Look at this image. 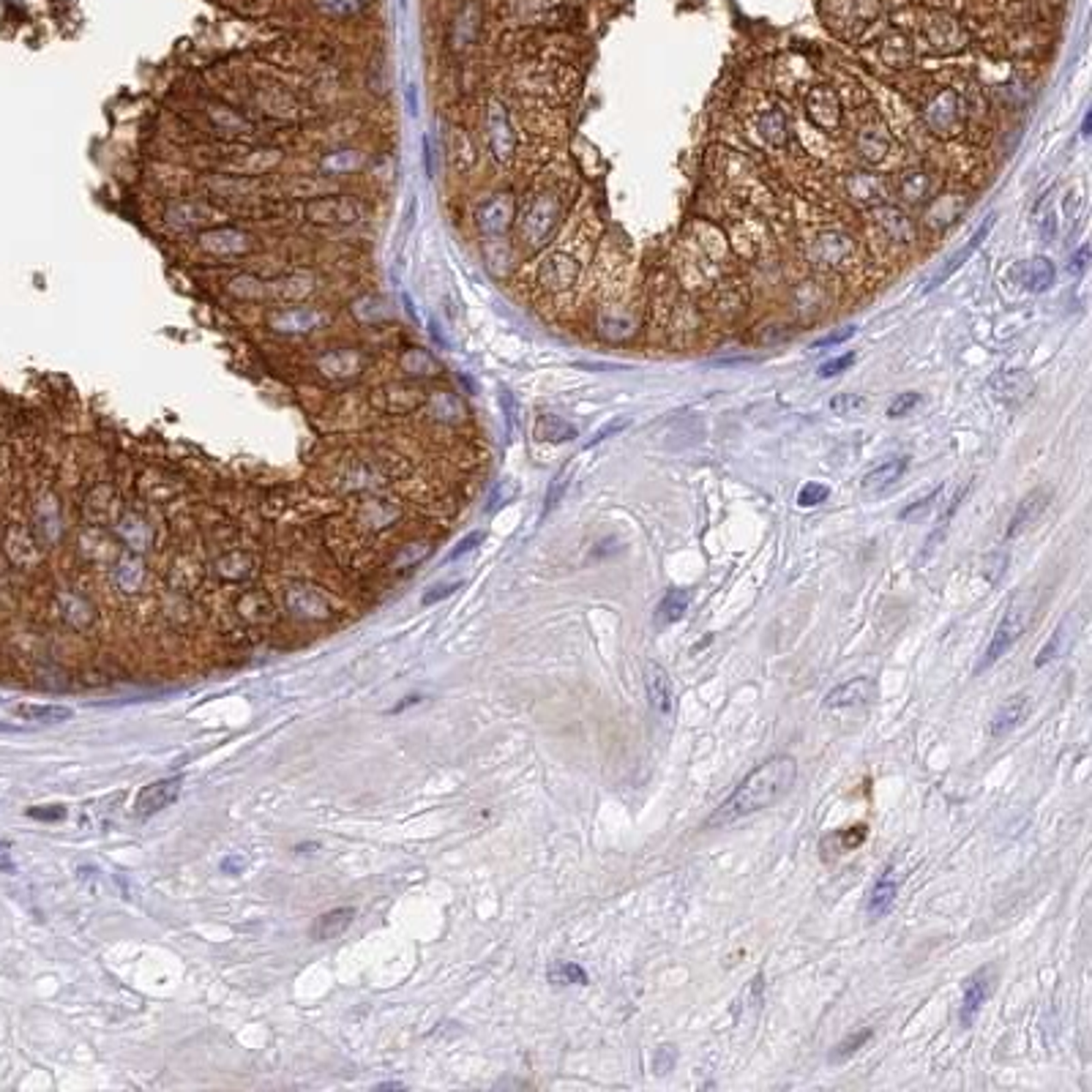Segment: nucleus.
Masks as SVG:
<instances>
[{
    "label": "nucleus",
    "instance_id": "f3484780",
    "mask_svg": "<svg viewBox=\"0 0 1092 1092\" xmlns=\"http://www.w3.org/2000/svg\"><path fill=\"white\" fill-rule=\"evenodd\" d=\"M994 221H997V214H989V216H986V221H983L980 227L975 230V235H972L969 241H967L959 251H953V257L945 262V268H942V271H937V276H934L929 284H926V293H932L934 287H939V284H945V281H948L956 271H959V268L969 260V254L975 251V249L986 241V235H989V230L994 227Z\"/></svg>",
    "mask_w": 1092,
    "mask_h": 1092
},
{
    "label": "nucleus",
    "instance_id": "bf43d9fd",
    "mask_svg": "<svg viewBox=\"0 0 1092 1092\" xmlns=\"http://www.w3.org/2000/svg\"><path fill=\"white\" fill-rule=\"evenodd\" d=\"M407 110H410V115L415 118L418 115V87L415 85H407Z\"/></svg>",
    "mask_w": 1092,
    "mask_h": 1092
},
{
    "label": "nucleus",
    "instance_id": "a18cd8bd",
    "mask_svg": "<svg viewBox=\"0 0 1092 1092\" xmlns=\"http://www.w3.org/2000/svg\"><path fill=\"white\" fill-rule=\"evenodd\" d=\"M855 336V325H847V328H839V331H833V334H828V336H822V339H817L814 344H811V350H822V347H836V344H842V341H847V339H852Z\"/></svg>",
    "mask_w": 1092,
    "mask_h": 1092
},
{
    "label": "nucleus",
    "instance_id": "3c124183",
    "mask_svg": "<svg viewBox=\"0 0 1092 1092\" xmlns=\"http://www.w3.org/2000/svg\"><path fill=\"white\" fill-rule=\"evenodd\" d=\"M675 1049H672V1046H661V1049H658V1054H655V1062H653V1068H655V1073H667L672 1065H675Z\"/></svg>",
    "mask_w": 1092,
    "mask_h": 1092
},
{
    "label": "nucleus",
    "instance_id": "a878e982",
    "mask_svg": "<svg viewBox=\"0 0 1092 1092\" xmlns=\"http://www.w3.org/2000/svg\"><path fill=\"white\" fill-rule=\"evenodd\" d=\"M929 39L942 52H953L964 44V31L959 27V22H953L950 17H937L934 25L929 27Z\"/></svg>",
    "mask_w": 1092,
    "mask_h": 1092
},
{
    "label": "nucleus",
    "instance_id": "49530a36",
    "mask_svg": "<svg viewBox=\"0 0 1092 1092\" xmlns=\"http://www.w3.org/2000/svg\"><path fill=\"white\" fill-rule=\"evenodd\" d=\"M481 541H484V530H475V533L465 535V538H462V541L456 544V549L451 552V555H448V560H459V558H465L468 552H473L475 546H481Z\"/></svg>",
    "mask_w": 1092,
    "mask_h": 1092
},
{
    "label": "nucleus",
    "instance_id": "dca6fc26",
    "mask_svg": "<svg viewBox=\"0 0 1092 1092\" xmlns=\"http://www.w3.org/2000/svg\"><path fill=\"white\" fill-rule=\"evenodd\" d=\"M645 688L650 708L661 715H672V710H675V685H672L669 672L661 664L645 667Z\"/></svg>",
    "mask_w": 1092,
    "mask_h": 1092
},
{
    "label": "nucleus",
    "instance_id": "4d7b16f0",
    "mask_svg": "<svg viewBox=\"0 0 1092 1092\" xmlns=\"http://www.w3.org/2000/svg\"><path fill=\"white\" fill-rule=\"evenodd\" d=\"M1087 260H1089V249H1087V246H1082V249H1079V254H1076L1073 262H1071L1068 268H1071L1073 274H1082V271H1084V265H1087Z\"/></svg>",
    "mask_w": 1092,
    "mask_h": 1092
},
{
    "label": "nucleus",
    "instance_id": "2eb2a0df",
    "mask_svg": "<svg viewBox=\"0 0 1092 1092\" xmlns=\"http://www.w3.org/2000/svg\"><path fill=\"white\" fill-rule=\"evenodd\" d=\"M579 271H582L579 260H574L571 254L558 251L541 265V284L549 293H563L568 287H574Z\"/></svg>",
    "mask_w": 1092,
    "mask_h": 1092
},
{
    "label": "nucleus",
    "instance_id": "423d86ee",
    "mask_svg": "<svg viewBox=\"0 0 1092 1092\" xmlns=\"http://www.w3.org/2000/svg\"><path fill=\"white\" fill-rule=\"evenodd\" d=\"M805 112L819 129H836L842 124V101L830 85H814L805 94Z\"/></svg>",
    "mask_w": 1092,
    "mask_h": 1092
},
{
    "label": "nucleus",
    "instance_id": "5701e85b",
    "mask_svg": "<svg viewBox=\"0 0 1092 1092\" xmlns=\"http://www.w3.org/2000/svg\"><path fill=\"white\" fill-rule=\"evenodd\" d=\"M866 836H869V828H866V825L844 828V830H836V833L825 836V839H822V844H819L822 858H825V860L828 858H839V855H844V852L858 849L866 842Z\"/></svg>",
    "mask_w": 1092,
    "mask_h": 1092
},
{
    "label": "nucleus",
    "instance_id": "6e6d98bb",
    "mask_svg": "<svg viewBox=\"0 0 1092 1092\" xmlns=\"http://www.w3.org/2000/svg\"><path fill=\"white\" fill-rule=\"evenodd\" d=\"M244 866H246V858H241V855H230V858H224L221 860V872L224 874H238V872H244Z\"/></svg>",
    "mask_w": 1092,
    "mask_h": 1092
},
{
    "label": "nucleus",
    "instance_id": "58836bf2",
    "mask_svg": "<svg viewBox=\"0 0 1092 1092\" xmlns=\"http://www.w3.org/2000/svg\"><path fill=\"white\" fill-rule=\"evenodd\" d=\"M828 498H830V486L817 484V481H809V484H805V486L798 492V505H803V508H814V505H819V503H825Z\"/></svg>",
    "mask_w": 1092,
    "mask_h": 1092
},
{
    "label": "nucleus",
    "instance_id": "72a5a7b5",
    "mask_svg": "<svg viewBox=\"0 0 1092 1092\" xmlns=\"http://www.w3.org/2000/svg\"><path fill=\"white\" fill-rule=\"evenodd\" d=\"M950 200H953V194H945V197H939L929 211H926V224H929V227H934V230H942V227H948V224L959 216V211H962V200L959 202H953V208H948L950 205Z\"/></svg>",
    "mask_w": 1092,
    "mask_h": 1092
},
{
    "label": "nucleus",
    "instance_id": "6ab92c4d",
    "mask_svg": "<svg viewBox=\"0 0 1092 1092\" xmlns=\"http://www.w3.org/2000/svg\"><path fill=\"white\" fill-rule=\"evenodd\" d=\"M872 214H874V221L888 232V238H893V241H899V244L915 241V221H912L904 211H899V208L877 205Z\"/></svg>",
    "mask_w": 1092,
    "mask_h": 1092
},
{
    "label": "nucleus",
    "instance_id": "052dcab7",
    "mask_svg": "<svg viewBox=\"0 0 1092 1092\" xmlns=\"http://www.w3.org/2000/svg\"><path fill=\"white\" fill-rule=\"evenodd\" d=\"M401 306H405V311H410V320H413V323H418V311H415V306H413V298H410V295H401Z\"/></svg>",
    "mask_w": 1092,
    "mask_h": 1092
},
{
    "label": "nucleus",
    "instance_id": "5fc2aeb1",
    "mask_svg": "<svg viewBox=\"0 0 1092 1092\" xmlns=\"http://www.w3.org/2000/svg\"><path fill=\"white\" fill-rule=\"evenodd\" d=\"M0 872H6V874L17 872V866H14V860H11V844L9 842H0Z\"/></svg>",
    "mask_w": 1092,
    "mask_h": 1092
},
{
    "label": "nucleus",
    "instance_id": "680f3d73",
    "mask_svg": "<svg viewBox=\"0 0 1092 1092\" xmlns=\"http://www.w3.org/2000/svg\"><path fill=\"white\" fill-rule=\"evenodd\" d=\"M415 702H421V697H410L407 702H401V705H396V708H394V713H399V710H405V708L415 705Z\"/></svg>",
    "mask_w": 1092,
    "mask_h": 1092
},
{
    "label": "nucleus",
    "instance_id": "2f4dec72",
    "mask_svg": "<svg viewBox=\"0 0 1092 1092\" xmlns=\"http://www.w3.org/2000/svg\"><path fill=\"white\" fill-rule=\"evenodd\" d=\"M546 978L555 986H588V972L576 962H555L546 969Z\"/></svg>",
    "mask_w": 1092,
    "mask_h": 1092
},
{
    "label": "nucleus",
    "instance_id": "f257e3e1",
    "mask_svg": "<svg viewBox=\"0 0 1092 1092\" xmlns=\"http://www.w3.org/2000/svg\"><path fill=\"white\" fill-rule=\"evenodd\" d=\"M795 779H798V762L789 754H775L765 762H759L735 787V792L708 817L705 828H727L732 822L770 809L773 803H779L787 792L795 787Z\"/></svg>",
    "mask_w": 1092,
    "mask_h": 1092
},
{
    "label": "nucleus",
    "instance_id": "ea45409f",
    "mask_svg": "<svg viewBox=\"0 0 1092 1092\" xmlns=\"http://www.w3.org/2000/svg\"><path fill=\"white\" fill-rule=\"evenodd\" d=\"M568 481H571V470H563L555 481L549 484V492H546V503H544V516L546 514H552V508H555L560 500H563V495H565V489H568Z\"/></svg>",
    "mask_w": 1092,
    "mask_h": 1092
},
{
    "label": "nucleus",
    "instance_id": "9d476101",
    "mask_svg": "<svg viewBox=\"0 0 1092 1092\" xmlns=\"http://www.w3.org/2000/svg\"><path fill=\"white\" fill-rule=\"evenodd\" d=\"M992 980H994V969L986 967V969H978L975 975H969V980L964 983V997H962V1011H959L962 1027H972V1022H975L983 1002L992 994Z\"/></svg>",
    "mask_w": 1092,
    "mask_h": 1092
},
{
    "label": "nucleus",
    "instance_id": "de8ad7c7",
    "mask_svg": "<svg viewBox=\"0 0 1092 1092\" xmlns=\"http://www.w3.org/2000/svg\"><path fill=\"white\" fill-rule=\"evenodd\" d=\"M27 817L41 822H57L66 817V809L63 805H33V809H27Z\"/></svg>",
    "mask_w": 1092,
    "mask_h": 1092
},
{
    "label": "nucleus",
    "instance_id": "8fccbe9b",
    "mask_svg": "<svg viewBox=\"0 0 1092 1092\" xmlns=\"http://www.w3.org/2000/svg\"><path fill=\"white\" fill-rule=\"evenodd\" d=\"M426 555H429V546H426V544H415V546H410V549L401 552L399 560H396V565H399V568H401V565H407V568H410V565H418V563H421Z\"/></svg>",
    "mask_w": 1092,
    "mask_h": 1092
},
{
    "label": "nucleus",
    "instance_id": "6e6552de",
    "mask_svg": "<svg viewBox=\"0 0 1092 1092\" xmlns=\"http://www.w3.org/2000/svg\"><path fill=\"white\" fill-rule=\"evenodd\" d=\"M514 216H516L514 194L503 191V194H495L489 202L481 205V211H478V227H481L484 235H503L508 227H511Z\"/></svg>",
    "mask_w": 1092,
    "mask_h": 1092
},
{
    "label": "nucleus",
    "instance_id": "e2e57ef3",
    "mask_svg": "<svg viewBox=\"0 0 1092 1092\" xmlns=\"http://www.w3.org/2000/svg\"><path fill=\"white\" fill-rule=\"evenodd\" d=\"M1089 121H1092V115L1087 112V118H1084V134H1089Z\"/></svg>",
    "mask_w": 1092,
    "mask_h": 1092
},
{
    "label": "nucleus",
    "instance_id": "7ed1b4c3",
    "mask_svg": "<svg viewBox=\"0 0 1092 1092\" xmlns=\"http://www.w3.org/2000/svg\"><path fill=\"white\" fill-rule=\"evenodd\" d=\"M563 219V202L558 194H541L522 221V238L530 249H541L552 235H555L558 224Z\"/></svg>",
    "mask_w": 1092,
    "mask_h": 1092
},
{
    "label": "nucleus",
    "instance_id": "09e8293b",
    "mask_svg": "<svg viewBox=\"0 0 1092 1092\" xmlns=\"http://www.w3.org/2000/svg\"><path fill=\"white\" fill-rule=\"evenodd\" d=\"M462 588V582H454V585H437V588H431L429 593H424V598H421V604L424 606H431V604H437V601H443V598H448V595H454L456 590Z\"/></svg>",
    "mask_w": 1092,
    "mask_h": 1092
},
{
    "label": "nucleus",
    "instance_id": "79ce46f5",
    "mask_svg": "<svg viewBox=\"0 0 1092 1092\" xmlns=\"http://www.w3.org/2000/svg\"><path fill=\"white\" fill-rule=\"evenodd\" d=\"M920 405V394H902V396H896L893 401H890V407H888V415L890 418H902V415H907V413H912Z\"/></svg>",
    "mask_w": 1092,
    "mask_h": 1092
},
{
    "label": "nucleus",
    "instance_id": "f704fd0d",
    "mask_svg": "<svg viewBox=\"0 0 1092 1092\" xmlns=\"http://www.w3.org/2000/svg\"><path fill=\"white\" fill-rule=\"evenodd\" d=\"M882 57H885V63H890L896 69L909 66V61H912L909 41L904 36H888L885 44H882Z\"/></svg>",
    "mask_w": 1092,
    "mask_h": 1092
},
{
    "label": "nucleus",
    "instance_id": "a19ab883",
    "mask_svg": "<svg viewBox=\"0 0 1092 1092\" xmlns=\"http://www.w3.org/2000/svg\"><path fill=\"white\" fill-rule=\"evenodd\" d=\"M852 364H855V353L830 358V361H825V364L819 366V377H836V375H842V371H847Z\"/></svg>",
    "mask_w": 1092,
    "mask_h": 1092
},
{
    "label": "nucleus",
    "instance_id": "cd10ccee",
    "mask_svg": "<svg viewBox=\"0 0 1092 1092\" xmlns=\"http://www.w3.org/2000/svg\"><path fill=\"white\" fill-rule=\"evenodd\" d=\"M14 713L25 718V721H39V724H61L74 715L71 708L66 705H17Z\"/></svg>",
    "mask_w": 1092,
    "mask_h": 1092
},
{
    "label": "nucleus",
    "instance_id": "0eeeda50",
    "mask_svg": "<svg viewBox=\"0 0 1092 1092\" xmlns=\"http://www.w3.org/2000/svg\"><path fill=\"white\" fill-rule=\"evenodd\" d=\"M923 118L934 134L948 137V134H953L956 126H959V94L950 91V87L939 91L929 104H926Z\"/></svg>",
    "mask_w": 1092,
    "mask_h": 1092
},
{
    "label": "nucleus",
    "instance_id": "e433bc0d",
    "mask_svg": "<svg viewBox=\"0 0 1092 1092\" xmlns=\"http://www.w3.org/2000/svg\"><path fill=\"white\" fill-rule=\"evenodd\" d=\"M1065 636H1068V620H1062L1059 628L1052 634V639L1041 648V653L1035 658V667H1046L1049 661H1054V658L1062 653V648H1065Z\"/></svg>",
    "mask_w": 1092,
    "mask_h": 1092
},
{
    "label": "nucleus",
    "instance_id": "864d4df0",
    "mask_svg": "<svg viewBox=\"0 0 1092 1092\" xmlns=\"http://www.w3.org/2000/svg\"><path fill=\"white\" fill-rule=\"evenodd\" d=\"M323 6L334 14H350V11H355L358 0H323Z\"/></svg>",
    "mask_w": 1092,
    "mask_h": 1092
},
{
    "label": "nucleus",
    "instance_id": "4468645a",
    "mask_svg": "<svg viewBox=\"0 0 1092 1092\" xmlns=\"http://www.w3.org/2000/svg\"><path fill=\"white\" fill-rule=\"evenodd\" d=\"M486 124H489V145H492V154L498 156V161H508V159H511V154H514L516 140H514V129H511V124H508V112H505V107H503L500 101H492V104H489Z\"/></svg>",
    "mask_w": 1092,
    "mask_h": 1092
},
{
    "label": "nucleus",
    "instance_id": "393cba45",
    "mask_svg": "<svg viewBox=\"0 0 1092 1092\" xmlns=\"http://www.w3.org/2000/svg\"><path fill=\"white\" fill-rule=\"evenodd\" d=\"M888 148H890L888 134L882 131V126L874 124V121L858 134V154L866 161H869V164H877V161L885 159L888 156Z\"/></svg>",
    "mask_w": 1092,
    "mask_h": 1092
},
{
    "label": "nucleus",
    "instance_id": "473e14b6",
    "mask_svg": "<svg viewBox=\"0 0 1092 1092\" xmlns=\"http://www.w3.org/2000/svg\"><path fill=\"white\" fill-rule=\"evenodd\" d=\"M932 191H934V186H932V178L926 175V172H909L904 181H902V197L907 200V202H912V205H918V202H923V200H929L932 197Z\"/></svg>",
    "mask_w": 1092,
    "mask_h": 1092
},
{
    "label": "nucleus",
    "instance_id": "c9c22d12",
    "mask_svg": "<svg viewBox=\"0 0 1092 1092\" xmlns=\"http://www.w3.org/2000/svg\"><path fill=\"white\" fill-rule=\"evenodd\" d=\"M872 1035H874V1029L872 1027H866V1029H860V1032H855V1035H849V1038H844L839 1046H836L833 1049V1054H830V1062H844V1059H849L852 1054H855L860 1046H866L872 1041Z\"/></svg>",
    "mask_w": 1092,
    "mask_h": 1092
},
{
    "label": "nucleus",
    "instance_id": "4be33fe9",
    "mask_svg": "<svg viewBox=\"0 0 1092 1092\" xmlns=\"http://www.w3.org/2000/svg\"><path fill=\"white\" fill-rule=\"evenodd\" d=\"M907 465H909L907 456H896V459L882 462V465H877L874 470H869L863 475V492L866 495H879V492L890 489L904 475Z\"/></svg>",
    "mask_w": 1092,
    "mask_h": 1092
},
{
    "label": "nucleus",
    "instance_id": "7c9ffc66",
    "mask_svg": "<svg viewBox=\"0 0 1092 1092\" xmlns=\"http://www.w3.org/2000/svg\"><path fill=\"white\" fill-rule=\"evenodd\" d=\"M759 131H762V137H765L770 145H775V148L787 145V140H789V121H787V115L779 107L768 110L765 115L759 118Z\"/></svg>",
    "mask_w": 1092,
    "mask_h": 1092
},
{
    "label": "nucleus",
    "instance_id": "ddd939ff",
    "mask_svg": "<svg viewBox=\"0 0 1092 1092\" xmlns=\"http://www.w3.org/2000/svg\"><path fill=\"white\" fill-rule=\"evenodd\" d=\"M877 694V685L872 678H852L842 685H836L833 691L825 694V708L830 710H844V708H860L869 705Z\"/></svg>",
    "mask_w": 1092,
    "mask_h": 1092
},
{
    "label": "nucleus",
    "instance_id": "f8f14e48",
    "mask_svg": "<svg viewBox=\"0 0 1092 1092\" xmlns=\"http://www.w3.org/2000/svg\"><path fill=\"white\" fill-rule=\"evenodd\" d=\"M284 604H287V609L295 618L320 620V618L331 615V604H328V598L309 585H293L287 593H284Z\"/></svg>",
    "mask_w": 1092,
    "mask_h": 1092
},
{
    "label": "nucleus",
    "instance_id": "bb28decb",
    "mask_svg": "<svg viewBox=\"0 0 1092 1092\" xmlns=\"http://www.w3.org/2000/svg\"><path fill=\"white\" fill-rule=\"evenodd\" d=\"M688 604H691V590H678V588H675V590H669V593L661 598V604H658L655 620L661 623V625L678 623V620L685 615Z\"/></svg>",
    "mask_w": 1092,
    "mask_h": 1092
},
{
    "label": "nucleus",
    "instance_id": "c85d7f7f",
    "mask_svg": "<svg viewBox=\"0 0 1092 1092\" xmlns=\"http://www.w3.org/2000/svg\"><path fill=\"white\" fill-rule=\"evenodd\" d=\"M535 435L546 443H568V440H574L579 431L574 429V424L563 421L560 415H541L535 424Z\"/></svg>",
    "mask_w": 1092,
    "mask_h": 1092
},
{
    "label": "nucleus",
    "instance_id": "a211bd4d",
    "mask_svg": "<svg viewBox=\"0 0 1092 1092\" xmlns=\"http://www.w3.org/2000/svg\"><path fill=\"white\" fill-rule=\"evenodd\" d=\"M899 888H902V877L896 874V869H885L879 874V879L872 888V896H869V907H866L872 920L888 915L893 902H896V896H899Z\"/></svg>",
    "mask_w": 1092,
    "mask_h": 1092
},
{
    "label": "nucleus",
    "instance_id": "603ef678",
    "mask_svg": "<svg viewBox=\"0 0 1092 1092\" xmlns=\"http://www.w3.org/2000/svg\"><path fill=\"white\" fill-rule=\"evenodd\" d=\"M625 424H628V418H618V421H612V424L601 426V431H598V435L588 443V448H590V445H598V443H601L604 437H609V435H618V431H620Z\"/></svg>",
    "mask_w": 1092,
    "mask_h": 1092
},
{
    "label": "nucleus",
    "instance_id": "b1692460",
    "mask_svg": "<svg viewBox=\"0 0 1092 1092\" xmlns=\"http://www.w3.org/2000/svg\"><path fill=\"white\" fill-rule=\"evenodd\" d=\"M353 918H355V909H353V907H339V909L325 912V915H320L317 920H314V926H311V939L325 942V939L339 937L341 932H347V929H350Z\"/></svg>",
    "mask_w": 1092,
    "mask_h": 1092
},
{
    "label": "nucleus",
    "instance_id": "20e7f679",
    "mask_svg": "<svg viewBox=\"0 0 1092 1092\" xmlns=\"http://www.w3.org/2000/svg\"><path fill=\"white\" fill-rule=\"evenodd\" d=\"M989 388H992V394H994V399L999 401V405H1005V407H1022V405H1027V401L1032 399V394H1035V380H1032L1027 371H1022V369H1008V371H999V375H994L992 383H989Z\"/></svg>",
    "mask_w": 1092,
    "mask_h": 1092
},
{
    "label": "nucleus",
    "instance_id": "37998d69",
    "mask_svg": "<svg viewBox=\"0 0 1092 1092\" xmlns=\"http://www.w3.org/2000/svg\"><path fill=\"white\" fill-rule=\"evenodd\" d=\"M866 405V399L863 396H858V394H839V396H833L830 399V410L833 413H839V415H844V413H852V410H860Z\"/></svg>",
    "mask_w": 1092,
    "mask_h": 1092
},
{
    "label": "nucleus",
    "instance_id": "39448f33",
    "mask_svg": "<svg viewBox=\"0 0 1092 1092\" xmlns=\"http://www.w3.org/2000/svg\"><path fill=\"white\" fill-rule=\"evenodd\" d=\"M1054 262L1046 257H1029L1019 260L1008 268V276L1013 284H1019L1027 293H1046L1054 284Z\"/></svg>",
    "mask_w": 1092,
    "mask_h": 1092
},
{
    "label": "nucleus",
    "instance_id": "aec40b11",
    "mask_svg": "<svg viewBox=\"0 0 1092 1092\" xmlns=\"http://www.w3.org/2000/svg\"><path fill=\"white\" fill-rule=\"evenodd\" d=\"M852 251H855V244L842 232H822L811 246L814 260L822 265H842Z\"/></svg>",
    "mask_w": 1092,
    "mask_h": 1092
},
{
    "label": "nucleus",
    "instance_id": "c756f323",
    "mask_svg": "<svg viewBox=\"0 0 1092 1092\" xmlns=\"http://www.w3.org/2000/svg\"><path fill=\"white\" fill-rule=\"evenodd\" d=\"M478 27H481V9H478V3H465V9L456 14V22H454L456 47H465V44L475 41Z\"/></svg>",
    "mask_w": 1092,
    "mask_h": 1092
},
{
    "label": "nucleus",
    "instance_id": "13d9d810",
    "mask_svg": "<svg viewBox=\"0 0 1092 1092\" xmlns=\"http://www.w3.org/2000/svg\"><path fill=\"white\" fill-rule=\"evenodd\" d=\"M424 164H426V175H435V151H431L429 137H424Z\"/></svg>",
    "mask_w": 1092,
    "mask_h": 1092
},
{
    "label": "nucleus",
    "instance_id": "c03bdc74",
    "mask_svg": "<svg viewBox=\"0 0 1092 1092\" xmlns=\"http://www.w3.org/2000/svg\"><path fill=\"white\" fill-rule=\"evenodd\" d=\"M939 492H942V486H937V489H932L929 495H926L923 500H918V503H912V505H907L904 511H902V519L904 522H909V519H915V516H923L926 511H929V508L934 505V500L939 498Z\"/></svg>",
    "mask_w": 1092,
    "mask_h": 1092
},
{
    "label": "nucleus",
    "instance_id": "f03ea898",
    "mask_svg": "<svg viewBox=\"0 0 1092 1092\" xmlns=\"http://www.w3.org/2000/svg\"><path fill=\"white\" fill-rule=\"evenodd\" d=\"M1035 609H1038L1035 593H1019V595L1013 598V601L1008 604V609H1005V615H1002L999 625H997V631H994V636L989 642V648H986V655L980 658L978 672H983V669H989L992 664H997L999 658L1005 655L1016 645V642L1022 639V634L1027 631V625L1032 623V615H1035Z\"/></svg>",
    "mask_w": 1092,
    "mask_h": 1092
},
{
    "label": "nucleus",
    "instance_id": "9b49d317",
    "mask_svg": "<svg viewBox=\"0 0 1092 1092\" xmlns=\"http://www.w3.org/2000/svg\"><path fill=\"white\" fill-rule=\"evenodd\" d=\"M1049 503H1052V489H1046V486L1032 489L1029 495L1019 505H1016V511L1011 516V525L1005 530V538H1016V535H1022L1024 530H1029L1046 514Z\"/></svg>",
    "mask_w": 1092,
    "mask_h": 1092
},
{
    "label": "nucleus",
    "instance_id": "1a4fd4ad",
    "mask_svg": "<svg viewBox=\"0 0 1092 1092\" xmlns=\"http://www.w3.org/2000/svg\"><path fill=\"white\" fill-rule=\"evenodd\" d=\"M181 789H184V779H159L154 784H148L137 795L134 811H137V817H154L161 809L172 805L178 795H181Z\"/></svg>",
    "mask_w": 1092,
    "mask_h": 1092
},
{
    "label": "nucleus",
    "instance_id": "4c0bfd02",
    "mask_svg": "<svg viewBox=\"0 0 1092 1092\" xmlns=\"http://www.w3.org/2000/svg\"><path fill=\"white\" fill-rule=\"evenodd\" d=\"M1032 221H1035V227H1038L1043 241H1049V238L1054 235V214H1052V197H1049V194H1046V197L1035 205Z\"/></svg>",
    "mask_w": 1092,
    "mask_h": 1092
},
{
    "label": "nucleus",
    "instance_id": "412c9836",
    "mask_svg": "<svg viewBox=\"0 0 1092 1092\" xmlns=\"http://www.w3.org/2000/svg\"><path fill=\"white\" fill-rule=\"evenodd\" d=\"M1027 715H1029V697L1027 694H1013L1011 699H1005V705L997 710L994 721H992V735L994 738L1008 735V732H1013L1016 727H1022L1027 721Z\"/></svg>",
    "mask_w": 1092,
    "mask_h": 1092
}]
</instances>
